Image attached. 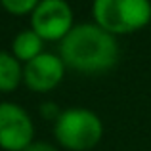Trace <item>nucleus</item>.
Returning a JSON list of instances; mask_svg holds the SVG:
<instances>
[{
    "mask_svg": "<svg viewBox=\"0 0 151 151\" xmlns=\"http://www.w3.org/2000/svg\"><path fill=\"white\" fill-rule=\"evenodd\" d=\"M59 58L65 67L82 75H103L119 63L117 37L96 23H81L59 42Z\"/></svg>",
    "mask_w": 151,
    "mask_h": 151,
    "instance_id": "nucleus-1",
    "label": "nucleus"
},
{
    "mask_svg": "<svg viewBox=\"0 0 151 151\" xmlns=\"http://www.w3.org/2000/svg\"><path fill=\"white\" fill-rule=\"evenodd\" d=\"M92 17L113 37L132 35L151 23V0H94Z\"/></svg>",
    "mask_w": 151,
    "mask_h": 151,
    "instance_id": "nucleus-2",
    "label": "nucleus"
},
{
    "mask_svg": "<svg viewBox=\"0 0 151 151\" xmlns=\"http://www.w3.org/2000/svg\"><path fill=\"white\" fill-rule=\"evenodd\" d=\"M54 138L69 151H88L103 138V122L86 107H69L54 122Z\"/></svg>",
    "mask_w": 151,
    "mask_h": 151,
    "instance_id": "nucleus-3",
    "label": "nucleus"
},
{
    "mask_svg": "<svg viewBox=\"0 0 151 151\" xmlns=\"http://www.w3.org/2000/svg\"><path fill=\"white\" fill-rule=\"evenodd\" d=\"M73 27V10L67 0H40L31 14V29L44 42H61Z\"/></svg>",
    "mask_w": 151,
    "mask_h": 151,
    "instance_id": "nucleus-4",
    "label": "nucleus"
},
{
    "mask_svg": "<svg viewBox=\"0 0 151 151\" xmlns=\"http://www.w3.org/2000/svg\"><path fill=\"white\" fill-rule=\"evenodd\" d=\"M35 142L31 115L14 101H0V147L4 151H23Z\"/></svg>",
    "mask_w": 151,
    "mask_h": 151,
    "instance_id": "nucleus-5",
    "label": "nucleus"
},
{
    "mask_svg": "<svg viewBox=\"0 0 151 151\" xmlns=\"http://www.w3.org/2000/svg\"><path fill=\"white\" fill-rule=\"evenodd\" d=\"M65 63L59 58V54L42 52L35 59L23 65V82L29 90L38 94H44L54 90L65 75Z\"/></svg>",
    "mask_w": 151,
    "mask_h": 151,
    "instance_id": "nucleus-6",
    "label": "nucleus"
},
{
    "mask_svg": "<svg viewBox=\"0 0 151 151\" xmlns=\"http://www.w3.org/2000/svg\"><path fill=\"white\" fill-rule=\"evenodd\" d=\"M42 52H44V40L33 29H25L17 33L12 40V54L21 63H29Z\"/></svg>",
    "mask_w": 151,
    "mask_h": 151,
    "instance_id": "nucleus-7",
    "label": "nucleus"
},
{
    "mask_svg": "<svg viewBox=\"0 0 151 151\" xmlns=\"http://www.w3.org/2000/svg\"><path fill=\"white\" fill-rule=\"evenodd\" d=\"M23 82V65L12 52H0V92H14Z\"/></svg>",
    "mask_w": 151,
    "mask_h": 151,
    "instance_id": "nucleus-8",
    "label": "nucleus"
},
{
    "mask_svg": "<svg viewBox=\"0 0 151 151\" xmlns=\"http://www.w3.org/2000/svg\"><path fill=\"white\" fill-rule=\"evenodd\" d=\"M40 0H0V6L12 15H31Z\"/></svg>",
    "mask_w": 151,
    "mask_h": 151,
    "instance_id": "nucleus-9",
    "label": "nucleus"
},
{
    "mask_svg": "<svg viewBox=\"0 0 151 151\" xmlns=\"http://www.w3.org/2000/svg\"><path fill=\"white\" fill-rule=\"evenodd\" d=\"M40 115L44 119H48V121H58V117L61 115V109L58 107V103H54V101H44L40 105Z\"/></svg>",
    "mask_w": 151,
    "mask_h": 151,
    "instance_id": "nucleus-10",
    "label": "nucleus"
},
{
    "mask_svg": "<svg viewBox=\"0 0 151 151\" xmlns=\"http://www.w3.org/2000/svg\"><path fill=\"white\" fill-rule=\"evenodd\" d=\"M23 151H59V149L48 142H31Z\"/></svg>",
    "mask_w": 151,
    "mask_h": 151,
    "instance_id": "nucleus-11",
    "label": "nucleus"
}]
</instances>
